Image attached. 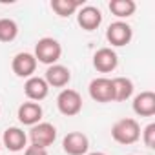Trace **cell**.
<instances>
[{"instance_id":"obj_1","label":"cell","mask_w":155,"mask_h":155,"mask_svg":"<svg viewBox=\"0 0 155 155\" xmlns=\"http://www.w3.org/2000/svg\"><path fill=\"white\" fill-rule=\"evenodd\" d=\"M111 137L115 142L122 146L135 144L140 139V126L135 119H120L111 126Z\"/></svg>"},{"instance_id":"obj_2","label":"cell","mask_w":155,"mask_h":155,"mask_svg":"<svg viewBox=\"0 0 155 155\" xmlns=\"http://www.w3.org/2000/svg\"><path fill=\"white\" fill-rule=\"evenodd\" d=\"M35 58L37 62H42V64H48V66H53L58 62L60 55H62V46L57 38L53 37H44L40 38L37 44H35Z\"/></svg>"},{"instance_id":"obj_3","label":"cell","mask_w":155,"mask_h":155,"mask_svg":"<svg viewBox=\"0 0 155 155\" xmlns=\"http://www.w3.org/2000/svg\"><path fill=\"white\" fill-rule=\"evenodd\" d=\"M57 108L66 117H75L82 111V97L77 90L64 88L57 97Z\"/></svg>"},{"instance_id":"obj_4","label":"cell","mask_w":155,"mask_h":155,"mask_svg":"<svg viewBox=\"0 0 155 155\" xmlns=\"http://www.w3.org/2000/svg\"><path fill=\"white\" fill-rule=\"evenodd\" d=\"M29 139H31V146L48 150L57 139V128L51 122H38V124L31 126Z\"/></svg>"},{"instance_id":"obj_5","label":"cell","mask_w":155,"mask_h":155,"mask_svg":"<svg viewBox=\"0 0 155 155\" xmlns=\"http://www.w3.org/2000/svg\"><path fill=\"white\" fill-rule=\"evenodd\" d=\"M106 38L111 46H117V48H122V46H128L133 38V29L128 22L124 20H117V22H111L106 29Z\"/></svg>"},{"instance_id":"obj_6","label":"cell","mask_w":155,"mask_h":155,"mask_svg":"<svg viewBox=\"0 0 155 155\" xmlns=\"http://www.w3.org/2000/svg\"><path fill=\"white\" fill-rule=\"evenodd\" d=\"M62 148L68 155H86L90 150V139L82 131H71L64 137Z\"/></svg>"},{"instance_id":"obj_7","label":"cell","mask_w":155,"mask_h":155,"mask_svg":"<svg viewBox=\"0 0 155 155\" xmlns=\"http://www.w3.org/2000/svg\"><path fill=\"white\" fill-rule=\"evenodd\" d=\"M90 97L95 102H113V88H111V79L106 77H97L90 82Z\"/></svg>"},{"instance_id":"obj_8","label":"cell","mask_w":155,"mask_h":155,"mask_svg":"<svg viewBox=\"0 0 155 155\" xmlns=\"http://www.w3.org/2000/svg\"><path fill=\"white\" fill-rule=\"evenodd\" d=\"M11 68H13V73H15L17 77L29 79V77H33V73H35V69H37V58H35L33 53H28V51L17 53V55L13 57Z\"/></svg>"},{"instance_id":"obj_9","label":"cell","mask_w":155,"mask_h":155,"mask_svg":"<svg viewBox=\"0 0 155 155\" xmlns=\"http://www.w3.org/2000/svg\"><path fill=\"white\" fill-rule=\"evenodd\" d=\"M119 66V57L111 48H101L93 55V68L99 73H111Z\"/></svg>"},{"instance_id":"obj_10","label":"cell","mask_w":155,"mask_h":155,"mask_svg":"<svg viewBox=\"0 0 155 155\" xmlns=\"http://www.w3.org/2000/svg\"><path fill=\"white\" fill-rule=\"evenodd\" d=\"M77 22L86 31H93L102 24V13L95 6H82L77 11Z\"/></svg>"},{"instance_id":"obj_11","label":"cell","mask_w":155,"mask_h":155,"mask_svg":"<svg viewBox=\"0 0 155 155\" xmlns=\"http://www.w3.org/2000/svg\"><path fill=\"white\" fill-rule=\"evenodd\" d=\"M24 93H26V97L31 101V102H40V101H44L46 97H48V93H49V86H48V82L42 79V77H29V79L26 81V84H24Z\"/></svg>"},{"instance_id":"obj_12","label":"cell","mask_w":155,"mask_h":155,"mask_svg":"<svg viewBox=\"0 0 155 155\" xmlns=\"http://www.w3.org/2000/svg\"><path fill=\"white\" fill-rule=\"evenodd\" d=\"M44 81L48 82V86L51 88H64L68 86V82L71 81V71L62 66V64H53V66H48L46 69V77Z\"/></svg>"},{"instance_id":"obj_13","label":"cell","mask_w":155,"mask_h":155,"mask_svg":"<svg viewBox=\"0 0 155 155\" xmlns=\"http://www.w3.org/2000/svg\"><path fill=\"white\" fill-rule=\"evenodd\" d=\"M42 106L38 104V102H31V101H28V102H22L20 106H18V111H17V117H18V120L22 122V124H26V126H35V124H38L40 120H42Z\"/></svg>"},{"instance_id":"obj_14","label":"cell","mask_w":155,"mask_h":155,"mask_svg":"<svg viewBox=\"0 0 155 155\" xmlns=\"http://www.w3.org/2000/svg\"><path fill=\"white\" fill-rule=\"evenodd\" d=\"M26 142H28V135L24 133V130L17 128V126H11L4 131V137H2V144L9 150V151H22L26 148Z\"/></svg>"},{"instance_id":"obj_15","label":"cell","mask_w":155,"mask_h":155,"mask_svg":"<svg viewBox=\"0 0 155 155\" xmlns=\"http://www.w3.org/2000/svg\"><path fill=\"white\" fill-rule=\"evenodd\" d=\"M133 111L139 117L155 115V93L153 91H140L133 99Z\"/></svg>"},{"instance_id":"obj_16","label":"cell","mask_w":155,"mask_h":155,"mask_svg":"<svg viewBox=\"0 0 155 155\" xmlns=\"http://www.w3.org/2000/svg\"><path fill=\"white\" fill-rule=\"evenodd\" d=\"M111 88H113V101L115 102H124L133 95V82L126 77H115L111 79Z\"/></svg>"},{"instance_id":"obj_17","label":"cell","mask_w":155,"mask_h":155,"mask_svg":"<svg viewBox=\"0 0 155 155\" xmlns=\"http://www.w3.org/2000/svg\"><path fill=\"white\" fill-rule=\"evenodd\" d=\"M108 8H110L111 15H115L117 18H128L135 13L137 4L133 0H111L108 4Z\"/></svg>"},{"instance_id":"obj_18","label":"cell","mask_w":155,"mask_h":155,"mask_svg":"<svg viewBox=\"0 0 155 155\" xmlns=\"http://www.w3.org/2000/svg\"><path fill=\"white\" fill-rule=\"evenodd\" d=\"M82 8V2L77 0H51V9L58 17H69Z\"/></svg>"},{"instance_id":"obj_19","label":"cell","mask_w":155,"mask_h":155,"mask_svg":"<svg viewBox=\"0 0 155 155\" xmlns=\"http://www.w3.org/2000/svg\"><path fill=\"white\" fill-rule=\"evenodd\" d=\"M18 35V24L13 18H0V42H13Z\"/></svg>"},{"instance_id":"obj_20","label":"cell","mask_w":155,"mask_h":155,"mask_svg":"<svg viewBox=\"0 0 155 155\" xmlns=\"http://www.w3.org/2000/svg\"><path fill=\"white\" fill-rule=\"evenodd\" d=\"M142 140L148 148H155V122L148 124L142 131Z\"/></svg>"},{"instance_id":"obj_21","label":"cell","mask_w":155,"mask_h":155,"mask_svg":"<svg viewBox=\"0 0 155 155\" xmlns=\"http://www.w3.org/2000/svg\"><path fill=\"white\" fill-rule=\"evenodd\" d=\"M24 155H49L48 153V150H44V148H37V146H28L26 148V153Z\"/></svg>"},{"instance_id":"obj_22","label":"cell","mask_w":155,"mask_h":155,"mask_svg":"<svg viewBox=\"0 0 155 155\" xmlns=\"http://www.w3.org/2000/svg\"><path fill=\"white\" fill-rule=\"evenodd\" d=\"M86 155H106V153H102V151H91V153H86Z\"/></svg>"},{"instance_id":"obj_23","label":"cell","mask_w":155,"mask_h":155,"mask_svg":"<svg viewBox=\"0 0 155 155\" xmlns=\"http://www.w3.org/2000/svg\"><path fill=\"white\" fill-rule=\"evenodd\" d=\"M0 148H2V140H0Z\"/></svg>"},{"instance_id":"obj_24","label":"cell","mask_w":155,"mask_h":155,"mask_svg":"<svg viewBox=\"0 0 155 155\" xmlns=\"http://www.w3.org/2000/svg\"><path fill=\"white\" fill-rule=\"evenodd\" d=\"M0 111H2V108H0Z\"/></svg>"}]
</instances>
